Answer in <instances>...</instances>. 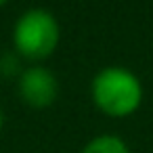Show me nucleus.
Returning a JSON list of instances; mask_svg holds the SVG:
<instances>
[{"label": "nucleus", "mask_w": 153, "mask_h": 153, "mask_svg": "<svg viewBox=\"0 0 153 153\" xmlns=\"http://www.w3.org/2000/svg\"><path fill=\"white\" fill-rule=\"evenodd\" d=\"M61 40V25L57 17L42 7L27 9L13 25V46L21 59L40 63L48 59Z\"/></svg>", "instance_id": "f03ea898"}, {"label": "nucleus", "mask_w": 153, "mask_h": 153, "mask_svg": "<svg viewBox=\"0 0 153 153\" xmlns=\"http://www.w3.org/2000/svg\"><path fill=\"white\" fill-rule=\"evenodd\" d=\"M19 55L15 53V55H2L0 57V74L2 76H7V78H11V76H19L23 69L19 67Z\"/></svg>", "instance_id": "39448f33"}, {"label": "nucleus", "mask_w": 153, "mask_h": 153, "mask_svg": "<svg viewBox=\"0 0 153 153\" xmlns=\"http://www.w3.org/2000/svg\"><path fill=\"white\" fill-rule=\"evenodd\" d=\"M140 78L122 65H107L99 69L90 82V99L94 107L109 117H130L143 105Z\"/></svg>", "instance_id": "f257e3e1"}, {"label": "nucleus", "mask_w": 153, "mask_h": 153, "mask_svg": "<svg viewBox=\"0 0 153 153\" xmlns=\"http://www.w3.org/2000/svg\"><path fill=\"white\" fill-rule=\"evenodd\" d=\"M80 153H130V147L115 134H99L90 138Z\"/></svg>", "instance_id": "20e7f679"}, {"label": "nucleus", "mask_w": 153, "mask_h": 153, "mask_svg": "<svg viewBox=\"0 0 153 153\" xmlns=\"http://www.w3.org/2000/svg\"><path fill=\"white\" fill-rule=\"evenodd\" d=\"M2 126H4V111L0 109V128H2Z\"/></svg>", "instance_id": "423d86ee"}, {"label": "nucleus", "mask_w": 153, "mask_h": 153, "mask_svg": "<svg viewBox=\"0 0 153 153\" xmlns=\"http://www.w3.org/2000/svg\"><path fill=\"white\" fill-rule=\"evenodd\" d=\"M17 90L21 101L34 109L51 107L59 97V80L44 65H30L17 78Z\"/></svg>", "instance_id": "7ed1b4c3"}, {"label": "nucleus", "mask_w": 153, "mask_h": 153, "mask_svg": "<svg viewBox=\"0 0 153 153\" xmlns=\"http://www.w3.org/2000/svg\"><path fill=\"white\" fill-rule=\"evenodd\" d=\"M7 2H9V0H0V7H4Z\"/></svg>", "instance_id": "0eeeda50"}]
</instances>
